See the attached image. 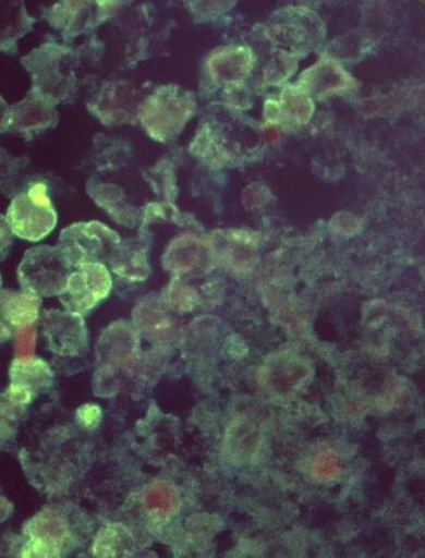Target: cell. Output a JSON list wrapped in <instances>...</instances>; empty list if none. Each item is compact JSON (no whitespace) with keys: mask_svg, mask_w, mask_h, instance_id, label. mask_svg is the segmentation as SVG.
<instances>
[{"mask_svg":"<svg viewBox=\"0 0 425 558\" xmlns=\"http://www.w3.org/2000/svg\"><path fill=\"white\" fill-rule=\"evenodd\" d=\"M189 113L190 106L185 99L172 95L155 96L146 102L142 120L151 135L165 137L183 124Z\"/></svg>","mask_w":425,"mask_h":558,"instance_id":"cell-9","label":"cell"},{"mask_svg":"<svg viewBox=\"0 0 425 558\" xmlns=\"http://www.w3.org/2000/svg\"><path fill=\"white\" fill-rule=\"evenodd\" d=\"M112 288L111 275L101 263H89L71 272L60 302L74 314H84L108 296Z\"/></svg>","mask_w":425,"mask_h":558,"instance_id":"cell-4","label":"cell"},{"mask_svg":"<svg viewBox=\"0 0 425 558\" xmlns=\"http://www.w3.org/2000/svg\"><path fill=\"white\" fill-rule=\"evenodd\" d=\"M14 506L7 498L0 497V523L4 522L13 513Z\"/></svg>","mask_w":425,"mask_h":558,"instance_id":"cell-21","label":"cell"},{"mask_svg":"<svg viewBox=\"0 0 425 558\" xmlns=\"http://www.w3.org/2000/svg\"><path fill=\"white\" fill-rule=\"evenodd\" d=\"M36 329L32 326L15 331L16 359L35 357Z\"/></svg>","mask_w":425,"mask_h":558,"instance_id":"cell-17","label":"cell"},{"mask_svg":"<svg viewBox=\"0 0 425 558\" xmlns=\"http://www.w3.org/2000/svg\"><path fill=\"white\" fill-rule=\"evenodd\" d=\"M47 109L38 100L25 101L15 107L9 116V125L19 129H31L42 125L47 121Z\"/></svg>","mask_w":425,"mask_h":558,"instance_id":"cell-15","label":"cell"},{"mask_svg":"<svg viewBox=\"0 0 425 558\" xmlns=\"http://www.w3.org/2000/svg\"><path fill=\"white\" fill-rule=\"evenodd\" d=\"M41 298L27 292H0V341L12 338L20 328L35 324Z\"/></svg>","mask_w":425,"mask_h":558,"instance_id":"cell-8","label":"cell"},{"mask_svg":"<svg viewBox=\"0 0 425 558\" xmlns=\"http://www.w3.org/2000/svg\"><path fill=\"white\" fill-rule=\"evenodd\" d=\"M132 550V535L121 523L106 525L93 544V554L97 557H123Z\"/></svg>","mask_w":425,"mask_h":558,"instance_id":"cell-11","label":"cell"},{"mask_svg":"<svg viewBox=\"0 0 425 558\" xmlns=\"http://www.w3.org/2000/svg\"><path fill=\"white\" fill-rule=\"evenodd\" d=\"M9 375L10 386L7 393L16 403L24 407H27L41 391H45L52 380L48 363L36 357L15 359Z\"/></svg>","mask_w":425,"mask_h":558,"instance_id":"cell-7","label":"cell"},{"mask_svg":"<svg viewBox=\"0 0 425 558\" xmlns=\"http://www.w3.org/2000/svg\"><path fill=\"white\" fill-rule=\"evenodd\" d=\"M77 421L83 427L88 428V430H94V428L99 427L101 424V408L97 404L82 405L77 411Z\"/></svg>","mask_w":425,"mask_h":558,"instance_id":"cell-19","label":"cell"},{"mask_svg":"<svg viewBox=\"0 0 425 558\" xmlns=\"http://www.w3.org/2000/svg\"><path fill=\"white\" fill-rule=\"evenodd\" d=\"M45 335L50 349L59 356H78L88 348L84 320L71 311H48L45 316Z\"/></svg>","mask_w":425,"mask_h":558,"instance_id":"cell-6","label":"cell"},{"mask_svg":"<svg viewBox=\"0 0 425 558\" xmlns=\"http://www.w3.org/2000/svg\"><path fill=\"white\" fill-rule=\"evenodd\" d=\"M0 289H2V277H0Z\"/></svg>","mask_w":425,"mask_h":558,"instance_id":"cell-22","label":"cell"},{"mask_svg":"<svg viewBox=\"0 0 425 558\" xmlns=\"http://www.w3.org/2000/svg\"><path fill=\"white\" fill-rule=\"evenodd\" d=\"M120 243L119 234L98 221L72 225L60 235L59 250L73 267L100 263Z\"/></svg>","mask_w":425,"mask_h":558,"instance_id":"cell-3","label":"cell"},{"mask_svg":"<svg viewBox=\"0 0 425 558\" xmlns=\"http://www.w3.org/2000/svg\"><path fill=\"white\" fill-rule=\"evenodd\" d=\"M23 557H59L71 543L69 523L56 510H45L31 519L24 529Z\"/></svg>","mask_w":425,"mask_h":558,"instance_id":"cell-5","label":"cell"},{"mask_svg":"<svg viewBox=\"0 0 425 558\" xmlns=\"http://www.w3.org/2000/svg\"><path fill=\"white\" fill-rule=\"evenodd\" d=\"M251 63L252 56L248 49H228L210 60L209 69L218 82L231 83L246 77Z\"/></svg>","mask_w":425,"mask_h":558,"instance_id":"cell-10","label":"cell"},{"mask_svg":"<svg viewBox=\"0 0 425 558\" xmlns=\"http://www.w3.org/2000/svg\"><path fill=\"white\" fill-rule=\"evenodd\" d=\"M13 242V232L10 230L7 217L0 214V255H2Z\"/></svg>","mask_w":425,"mask_h":558,"instance_id":"cell-20","label":"cell"},{"mask_svg":"<svg viewBox=\"0 0 425 558\" xmlns=\"http://www.w3.org/2000/svg\"><path fill=\"white\" fill-rule=\"evenodd\" d=\"M281 114L284 113L298 124H303L312 117L313 101L300 88H287L281 98Z\"/></svg>","mask_w":425,"mask_h":558,"instance_id":"cell-13","label":"cell"},{"mask_svg":"<svg viewBox=\"0 0 425 558\" xmlns=\"http://www.w3.org/2000/svg\"><path fill=\"white\" fill-rule=\"evenodd\" d=\"M13 234L28 242H39L57 227V211L41 182L17 195L7 213Z\"/></svg>","mask_w":425,"mask_h":558,"instance_id":"cell-1","label":"cell"},{"mask_svg":"<svg viewBox=\"0 0 425 558\" xmlns=\"http://www.w3.org/2000/svg\"><path fill=\"white\" fill-rule=\"evenodd\" d=\"M71 267L59 246L40 245L25 254L17 270L19 282L24 292L39 298L59 296L68 283Z\"/></svg>","mask_w":425,"mask_h":558,"instance_id":"cell-2","label":"cell"},{"mask_svg":"<svg viewBox=\"0 0 425 558\" xmlns=\"http://www.w3.org/2000/svg\"><path fill=\"white\" fill-rule=\"evenodd\" d=\"M119 251L112 256L113 271L131 281H142L147 270L143 255L137 252H126V250Z\"/></svg>","mask_w":425,"mask_h":558,"instance_id":"cell-14","label":"cell"},{"mask_svg":"<svg viewBox=\"0 0 425 558\" xmlns=\"http://www.w3.org/2000/svg\"><path fill=\"white\" fill-rule=\"evenodd\" d=\"M146 506L155 513H165L173 506L172 493L163 487H155L147 492Z\"/></svg>","mask_w":425,"mask_h":558,"instance_id":"cell-18","label":"cell"},{"mask_svg":"<svg viewBox=\"0 0 425 558\" xmlns=\"http://www.w3.org/2000/svg\"><path fill=\"white\" fill-rule=\"evenodd\" d=\"M305 81L307 87L318 94L343 89L349 85L347 74L332 61L317 64L309 71V76H306Z\"/></svg>","mask_w":425,"mask_h":558,"instance_id":"cell-12","label":"cell"},{"mask_svg":"<svg viewBox=\"0 0 425 558\" xmlns=\"http://www.w3.org/2000/svg\"><path fill=\"white\" fill-rule=\"evenodd\" d=\"M26 407L16 403L7 392L0 393V439L12 438Z\"/></svg>","mask_w":425,"mask_h":558,"instance_id":"cell-16","label":"cell"}]
</instances>
